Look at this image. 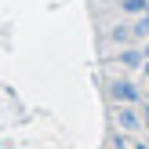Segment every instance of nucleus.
<instances>
[{
  "instance_id": "f257e3e1",
  "label": "nucleus",
  "mask_w": 149,
  "mask_h": 149,
  "mask_svg": "<svg viewBox=\"0 0 149 149\" xmlns=\"http://www.w3.org/2000/svg\"><path fill=\"white\" fill-rule=\"evenodd\" d=\"M113 95H116V98H127V102L138 98V91H135L131 84H113Z\"/></svg>"
},
{
  "instance_id": "f03ea898",
  "label": "nucleus",
  "mask_w": 149,
  "mask_h": 149,
  "mask_svg": "<svg viewBox=\"0 0 149 149\" xmlns=\"http://www.w3.org/2000/svg\"><path fill=\"white\" fill-rule=\"evenodd\" d=\"M124 7H127V11H146L149 0H124Z\"/></svg>"
}]
</instances>
